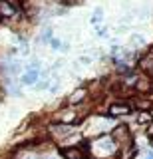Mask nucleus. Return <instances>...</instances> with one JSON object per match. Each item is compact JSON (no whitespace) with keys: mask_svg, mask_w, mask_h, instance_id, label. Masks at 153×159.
I'll list each match as a JSON object with an SVG mask.
<instances>
[{"mask_svg":"<svg viewBox=\"0 0 153 159\" xmlns=\"http://www.w3.org/2000/svg\"><path fill=\"white\" fill-rule=\"evenodd\" d=\"M38 80H40V70H28V72L22 76V84L32 86V84H36Z\"/></svg>","mask_w":153,"mask_h":159,"instance_id":"0eeeda50","label":"nucleus"},{"mask_svg":"<svg viewBox=\"0 0 153 159\" xmlns=\"http://www.w3.org/2000/svg\"><path fill=\"white\" fill-rule=\"evenodd\" d=\"M78 64H82V66H90V64H92V58L90 56H80Z\"/></svg>","mask_w":153,"mask_h":159,"instance_id":"2eb2a0df","label":"nucleus"},{"mask_svg":"<svg viewBox=\"0 0 153 159\" xmlns=\"http://www.w3.org/2000/svg\"><path fill=\"white\" fill-rule=\"evenodd\" d=\"M74 117H76V113H74V111H62V123L72 121Z\"/></svg>","mask_w":153,"mask_h":159,"instance_id":"ddd939ff","label":"nucleus"},{"mask_svg":"<svg viewBox=\"0 0 153 159\" xmlns=\"http://www.w3.org/2000/svg\"><path fill=\"white\" fill-rule=\"evenodd\" d=\"M58 89H60V82H54L52 86H50V92H52V93H56Z\"/></svg>","mask_w":153,"mask_h":159,"instance_id":"a211bd4d","label":"nucleus"},{"mask_svg":"<svg viewBox=\"0 0 153 159\" xmlns=\"http://www.w3.org/2000/svg\"><path fill=\"white\" fill-rule=\"evenodd\" d=\"M131 111V106H127V103H113V106H110V116H127V113Z\"/></svg>","mask_w":153,"mask_h":159,"instance_id":"423d86ee","label":"nucleus"},{"mask_svg":"<svg viewBox=\"0 0 153 159\" xmlns=\"http://www.w3.org/2000/svg\"><path fill=\"white\" fill-rule=\"evenodd\" d=\"M111 139H113L115 143H123V141H127V139H129V129H127L125 125L115 127V129H113V135H111Z\"/></svg>","mask_w":153,"mask_h":159,"instance_id":"20e7f679","label":"nucleus"},{"mask_svg":"<svg viewBox=\"0 0 153 159\" xmlns=\"http://www.w3.org/2000/svg\"><path fill=\"white\" fill-rule=\"evenodd\" d=\"M129 44H131V46H135V48H139V46H145V38H143L141 34H131V38H129Z\"/></svg>","mask_w":153,"mask_h":159,"instance_id":"9b49d317","label":"nucleus"},{"mask_svg":"<svg viewBox=\"0 0 153 159\" xmlns=\"http://www.w3.org/2000/svg\"><path fill=\"white\" fill-rule=\"evenodd\" d=\"M143 159H153V151H145V155H143Z\"/></svg>","mask_w":153,"mask_h":159,"instance_id":"6ab92c4d","label":"nucleus"},{"mask_svg":"<svg viewBox=\"0 0 153 159\" xmlns=\"http://www.w3.org/2000/svg\"><path fill=\"white\" fill-rule=\"evenodd\" d=\"M96 32H97V36H100V38H106L107 36V28H100V26H97V30H96Z\"/></svg>","mask_w":153,"mask_h":159,"instance_id":"f3484780","label":"nucleus"},{"mask_svg":"<svg viewBox=\"0 0 153 159\" xmlns=\"http://www.w3.org/2000/svg\"><path fill=\"white\" fill-rule=\"evenodd\" d=\"M72 131H74V129L68 125V123H52V125H50V133L54 137H58V139L72 135Z\"/></svg>","mask_w":153,"mask_h":159,"instance_id":"f03ea898","label":"nucleus"},{"mask_svg":"<svg viewBox=\"0 0 153 159\" xmlns=\"http://www.w3.org/2000/svg\"><path fill=\"white\" fill-rule=\"evenodd\" d=\"M101 22H103V8L97 6L96 10H93V14H92V24L97 26V24H101Z\"/></svg>","mask_w":153,"mask_h":159,"instance_id":"9d476101","label":"nucleus"},{"mask_svg":"<svg viewBox=\"0 0 153 159\" xmlns=\"http://www.w3.org/2000/svg\"><path fill=\"white\" fill-rule=\"evenodd\" d=\"M133 86H135V89L139 93H149V92H153V78L141 76V78H137L135 82H133Z\"/></svg>","mask_w":153,"mask_h":159,"instance_id":"f257e3e1","label":"nucleus"},{"mask_svg":"<svg viewBox=\"0 0 153 159\" xmlns=\"http://www.w3.org/2000/svg\"><path fill=\"white\" fill-rule=\"evenodd\" d=\"M139 70H143L149 78H153V52H149L147 56L139 60Z\"/></svg>","mask_w":153,"mask_h":159,"instance_id":"7ed1b4c3","label":"nucleus"},{"mask_svg":"<svg viewBox=\"0 0 153 159\" xmlns=\"http://www.w3.org/2000/svg\"><path fill=\"white\" fill-rule=\"evenodd\" d=\"M149 135H153V125H151V129H149Z\"/></svg>","mask_w":153,"mask_h":159,"instance_id":"aec40b11","label":"nucleus"},{"mask_svg":"<svg viewBox=\"0 0 153 159\" xmlns=\"http://www.w3.org/2000/svg\"><path fill=\"white\" fill-rule=\"evenodd\" d=\"M83 98H86V89H82V88H80V89H76V92L72 93V96H70V99H68V102H70L72 106H74V103H80V102H82Z\"/></svg>","mask_w":153,"mask_h":159,"instance_id":"1a4fd4ad","label":"nucleus"},{"mask_svg":"<svg viewBox=\"0 0 153 159\" xmlns=\"http://www.w3.org/2000/svg\"><path fill=\"white\" fill-rule=\"evenodd\" d=\"M62 157L64 159H83V151L80 147H64L62 149Z\"/></svg>","mask_w":153,"mask_h":159,"instance_id":"39448f33","label":"nucleus"},{"mask_svg":"<svg viewBox=\"0 0 153 159\" xmlns=\"http://www.w3.org/2000/svg\"><path fill=\"white\" fill-rule=\"evenodd\" d=\"M151 117H153L151 111H139V117H137V121H139V123H147V121H151Z\"/></svg>","mask_w":153,"mask_h":159,"instance_id":"f8f14e48","label":"nucleus"},{"mask_svg":"<svg viewBox=\"0 0 153 159\" xmlns=\"http://www.w3.org/2000/svg\"><path fill=\"white\" fill-rule=\"evenodd\" d=\"M14 6L10 2H6V0H0V18H10V16H14Z\"/></svg>","mask_w":153,"mask_h":159,"instance_id":"6e6552de","label":"nucleus"},{"mask_svg":"<svg viewBox=\"0 0 153 159\" xmlns=\"http://www.w3.org/2000/svg\"><path fill=\"white\" fill-rule=\"evenodd\" d=\"M50 46H52L54 50H60V48H62V42H60L58 38H52V40H50Z\"/></svg>","mask_w":153,"mask_h":159,"instance_id":"dca6fc26","label":"nucleus"},{"mask_svg":"<svg viewBox=\"0 0 153 159\" xmlns=\"http://www.w3.org/2000/svg\"><path fill=\"white\" fill-rule=\"evenodd\" d=\"M50 84H48V80H42V82H38V84H34V89L36 92H42V89H46Z\"/></svg>","mask_w":153,"mask_h":159,"instance_id":"4468645a","label":"nucleus"}]
</instances>
